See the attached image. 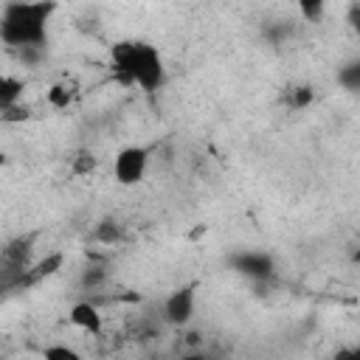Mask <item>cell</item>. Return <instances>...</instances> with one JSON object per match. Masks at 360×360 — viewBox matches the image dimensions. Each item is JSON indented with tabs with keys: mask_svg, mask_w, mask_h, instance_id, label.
Listing matches in <instances>:
<instances>
[{
	"mask_svg": "<svg viewBox=\"0 0 360 360\" xmlns=\"http://www.w3.org/2000/svg\"><path fill=\"white\" fill-rule=\"evenodd\" d=\"M110 73L143 93H155L166 82V65L160 51L146 39H121L110 48Z\"/></svg>",
	"mask_w": 360,
	"mask_h": 360,
	"instance_id": "1",
	"label": "cell"
},
{
	"mask_svg": "<svg viewBox=\"0 0 360 360\" xmlns=\"http://www.w3.org/2000/svg\"><path fill=\"white\" fill-rule=\"evenodd\" d=\"M53 11V3H6L0 11V39L20 51V56L42 51Z\"/></svg>",
	"mask_w": 360,
	"mask_h": 360,
	"instance_id": "2",
	"label": "cell"
},
{
	"mask_svg": "<svg viewBox=\"0 0 360 360\" xmlns=\"http://www.w3.org/2000/svg\"><path fill=\"white\" fill-rule=\"evenodd\" d=\"M149 158H152V146H141V143L121 146L115 152V158H112V177H115V183L138 186L146 177Z\"/></svg>",
	"mask_w": 360,
	"mask_h": 360,
	"instance_id": "3",
	"label": "cell"
},
{
	"mask_svg": "<svg viewBox=\"0 0 360 360\" xmlns=\"http://www.w3.org/2000/svg\"><path fill=\"white\" fill-rule=\"evenodd\" d=\"M194 309H197V284H183V287H177L174 292H169L166 301H163V318H166L172 326H186V323H191Z\"/></svg>",
	"mask_w": 360,
	"mask_h": 360,
	"instance_id": "4",
	"label": "cell"
},
{
	"mask_svg": "<svg viewBox=\"0 0 360 360\" xmlns=\"http://www.w3.org/2000/svg\"><path fill=\"white\" fill-rule=\"evenodd\" d=\"M231 267L253 281H270L276 273V262L273 256L262 253V250H239L231 256Z\"/></svg>",
	"mask_w": 360,
	"mask_h": 360,
	"instance_id": "5",
	"label": "cell"
},
{
	"mask_svg": "<svg viewBox=\"0 0 360 360\" xmlns=\"http://www.w3.org/2000/svg\"><path fill=\"white\" fill-rule=\"evenodd\" d=\"M68 321H70V326H76L79 332L93 335V338H98V335L104 332V315H101V309H98L96 304H90V301H76V304L68 309Z\"/></svg>",
	"mask_w": 360,
	"mask_h": 360,
	"instance_id": "6",
	"label": "cell"
},
{
	"mask_svg": "<svg viewBox=\"0 0 360 360\" xmlns=\"http://www.w3.org/2000/svg\"><path fill=\"white\" fill-rule=\"evenodd\" d=\"M22 79H17V76H3L0 79V107H3V112H8V110H14L17 104H20V98H22Z\"/></svg>",
	"mask_w": 360,
	"mask_h": 360,
	"instance_id": "7",
	"label": "cell"
},
{
	"mask_svg": "<svg viewBox=\"0 0 360 360\" xmlns=\"http://www.w3.org/2000/svg\"><path fill=\"white\" fill-rule=\"evenodd\" d=\"M338 84L343 87V90H349V93H360V59H352V62H346L340 70H338Z\"/></svg>",
	"mask_w": 360,
	"mask_h": 360,
	"instance_id": "8",
	"label": "cell"
},
{
	"mask_svg": "<svg viewBox=\"0 0 360 360\" xmlns=\"http://www.w3.org/2000/svg\"><path fill=\"white\" fill-rule=\"evenodd\" d=\"M70 101H73V87H70V84L59 82V84H51V87H48V104H51V107L65 110Z\"/></svg>",
	"mask_w": 360,
	"mask_h": 360,
	"instance_id": "9",
	"label": "cell"
},
{
	"mask_svg": "<svg viewBox=\"0 0 360 360\" xmlns=\"http://www.w3.org/2000/svg\"><path fill=\"white\" fill-rule=\"evenodd\" d=\"M312 101H315V90H312L309 84L290 87V93H287V104H290L292 110H304V107H309Z\"/></svg>",
	"mask_w": 360,
	"mask_h": 360,
	"instance_id": "10",
	"label": "cell"
},
{
	"mask_svg": "<svg viewBox=\"0 0 360 360\" xmlns=\"http://www.w3.org/2000/svg\"><path fill=\"white\" fill-rule=\"evenodd\" d=\"M42 360H84V354L68 343H53L42 352Z\"/></svg>",
	"mask_w": 360,
	"mask_h": 360,
	"instance_id": "11",
	"label": "cell"
},
{
	"mask_svg": "<svg viewBox=\"0 0 360 360\" xmlns=\"http://www.w3.org/2000/svg\"><path fill=\"white\" fill-rule=\"evenodd\" d=\"M298 11H301L309 22H315V20L323 14V3H321V0H304V3H298Z\"/></svg>",
	"mask_w": 360,
	"mask_h": 360,
	"instance_id": "12",
	"label": "cell"
},
{
	"mask_svg": "<svg viewBox=\"0 0 360 360\" xmlns=\"http://www.w3.org/2000/svg\"><path fill=\"white\" fill-rule=\"evenodd\" d=\"M104 281V270L101 267H87L84 273H82V287L84 290H93V287H98Z\"/></svg>",
	"mask_w": 360,
	"mask_h": 360,
	"instance_id": "13",
	"label": "cell"
},
{
	"mask_svg": "<svg viewBox=\"0 0 360 360\" xmlns=\"http://www.w3.org/2000/svg\"><path fill=\"white\" fill-rule=\"evenodd\" d=\"M346 20H349V28L360 37V3H354V6H349V11H346Z\"/></svg>",
	"mask_w": 360,
	"mask_h": 360,
	"instance_id": "14",
	"label": "cell"
},
{
	"mask_svg": "<svg viewBox=\"0 0 360 360\" xmlns=\"http://www.w3.org/2000/svg\"><path fill=\"white\" fill-rule=\"evenodd\" d=\"M332 360H360V346H346V349H338Z\"/></svg>",
	"mask_w": 360,
	"mask_h": 360,
	"instance_id": "15",
	"label": "cell"
},
{
	"mask_svg": "<svg viewBox=\"0 0 360 360\" xmlns=\"http://www.w3.org/2000/svg\"><path fill=\"white\" fill-rule=\"evenodd\" d=\"M194 360H214V357H202V354H194Z\"/></svg>",
	"mask_w": 360,
	"mask_h": 360,
	"instance_id": "16",
	"label": "cell"
},
{
	"mask_svg": "<svg viewBox=\"0 0 360 360\" xmlns=\"http://www.w3.org/2000/svg\"><path fill=\"white\" fill-rule=\"evenodd\" d=\"M354 262H360V250H357V253H354Z\"/></svg>",
	"mask_w": 360,
	"mask_h": 360,
	"instance_id": "17",
	"label": "cell"
},
{
	"mask_svg": "<svg viewBox=\"0 0 360 360\" xmlns=\"http://www.w3.org/2000/svg\"><path fill=\"white\" fill-rule=\"evenodd\" d=\"M188 360H194V357H188Z\"/></svg>",
	"mask_w": 360,
	"mask_h": 360,
	"instance_id": "18",
	"label": "cell"
}]
</instances>
